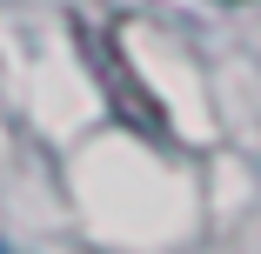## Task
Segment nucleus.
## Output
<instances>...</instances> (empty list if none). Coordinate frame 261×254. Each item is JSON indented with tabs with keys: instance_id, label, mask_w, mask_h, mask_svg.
Returning a JSON list of instances; mask_svg holds the SVG:
<instances>
[{
	"instance_id": "1",
	"label": "nucleus",
	"mask_w": 261,
	"mask_h": 254,
	"mask_svg": "<svg viewBox=\"0 0 261 254\" xmlns=\"http://www.w3.org/2000/svg\"><path fill=\"white\" fill-rule=\"evenodd\" d=\"M81 40H87V61H94V74H100V87H108V100H114V114L127 121V127H141L147 140H168V121L154 114V94L127 74V61H114V47L108 40H94V27H74Z\"/></svg>"
}]
</instances>
